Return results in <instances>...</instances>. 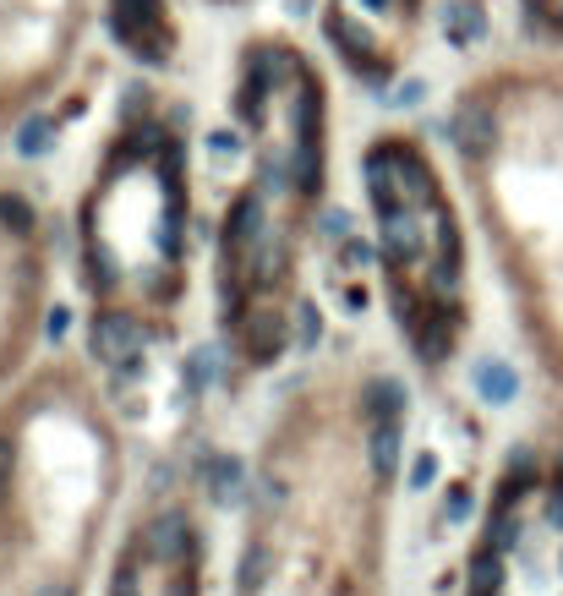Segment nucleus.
<instances>
[{"label": "nucleus", "instance_id": "nucleus-7", "mask_svg": "<svg viewBox=\"0 0 563 596\" xmlns=\"http://www.w3.org/2000/svg\"><path fill=\"white\" fill-rule=\"evenodd\" d=\"M361 411H367V422H400L405 389L394 378H367L361 383Z\"/></svg>", "mask_w": 563, "mask_h": 596}, {"label": "nucleus", "instance_id": "nucleus-3", "mask_svg": "<svg viewBox=\"0 0 563 596\" xmlns=\"http://www.w3.org/2000/svg\"><path fill=\"white\" fill-rule=\"evenodd\" d=\"M110 22L143 61L170 66L175 39H170V22L159 17V0H110Z\"/></svg>", "mask_w": 563, "mask_h": 596}, {"label": "nucleus", "instance_id": "nucleus-9", "mask_svg": "<svg viewBox=\"0 0 563 596\" xmlns=\"http://www.w3.org/2000/svg\"><path fill=\"white\" fill-rule=\"evenodd\" d=\"M0 225H6L11 236H33V230H39V214H33V203L17 186H0Z\"/></svg>", "mask_w": 563, "mask_h": 596}, {"label": "nucleus", "instance_id": "nucleus-17", "mask_svg": "<svg viewBox=\"0 0 563 596\" xmlns=\"http://www.w3.org/2000/svg\"><path fill=\"white\" fill-rule=\"evenodd\" d=\"M0 498H6V454H0Z\"/></svg>", "mask_w": 563, "mask_h": 596}, {"label": "nucleus", "instance_id": "nucleus-16", "mask_svg": "<svg viewBox=\"0 0 563 596\" xmlns=\"http://www.w3.org/2000/svg\"><path fill=\"white\" fill-rule=\"evenodd\" d=\"M410 482H416V487H427V482H432V460H421L416 471H410Z\"/></svg>", "mask_w": 563, "mask_h": 596}, {"label": "nucleus", "instance_id": "nucleus-13", "mask_svg": "<svg viewBox=\"0 0 563 596\" xmlns=\"http://www.w3.org/2000/svg\"><path fill=\"white\" fill-rule=\"evenodd\" d=\"M471 591H476V596H492V591H498V553H492V547H482V553H476V564H471Z\"/></svg>", "mask_w": 563, "mask_h": 596}, {"label": "nucleus", "instance_id": "nucleus-12", "mask_svg": "<svg viewBox=\"0 0 563 596\" xmlns=\"http://www.w3.org/2000/svg\"><path fill=\"white\" fill-rule=\"evenodd\" d=\"M214 378H219V350H208V345H203V350H192V356H186V383H192V389L203 394Z\"/></svg>", "mask_w": 563, "mask_h": 596}, {"label": "nucleus", "instance_id": "nucleus-2", "mask_svg": "<svg viewBox=\"0 0 563 596\" xmlns=\"http://www.w3.org/2000/svg\"><path fill=\"white\" fill-rule=\"evenodd\" d=\"M416 17H421V0H328L323 28H328V44L345 55L350 72L378 83L410 50Z\"/></svg>", "mask_w": 563, "mask_h": 596}, {"label": "nucleus", "instance_id": "nucleus-15", "mask_svg": "<svg viewBox=\"0 0 563 596\" xmlns=\"http://www.w3.org/2000/svg\"><path fill=\"white\" fill-rule=\"evenodd\" d=\"M263 569H268V553H263V547H252V553L241 558V586H246V591H257V580H263Z\"/></svg>", "mask_w": 563, "mask_h": 596}, {"label": "nucleus", "instance_id": "nucleus-8", "mask_svg": "<svg viewBox=\"0 0 563 596\" xmlns=\"http://www.w3.org/2000/svg\"><path fill=\"white\" fill-rule=\"evenodd\" d=\"M241 487H246V471L236 454H214L208 460V498L214 504H241Z\"/></svg>", "mask_w": 563, "mask_h": 596}, {"label": "nucleus", "instance_id": "nucleus-4", "mask_svg": "<svg viewBox=\"0 0 563 596\" xmlns=\"http://www.w3.org/2000/svg\"><path fill=\"white\" fill-rule=\"evenodd\" d=\"M143 542H148V553H154L159 564H181L186 547H192V520H186L181 509H159L154 520H148Z\"/></svg>", "mask_w": 563, "mask_h": 596}, {"label": "nucleus", "instance_id": "nucleus-6", "mask_svg": "<svg viewBox=\"0 0 563 596\" xmlns=\"http://www.w3.org/2000/svg\"><path fill=\"white\" fill-rule=\"evenodd\" d=\"M400 449H405L400 422H367V460H372V471H378L383 482L400 471Z\"/></svg>", "mask_w": 563, "mask_h": 596}, {"label": "nucleus", "instance_id": "nucleus-14", "mask_svg": "<svg viewBox=\"0 0 563 596\" xmlns=\"http://www.w3.org/2000/svg\"><path fill=\"white\" fill-rule=\"evenodd\" d=\"M257 323V334H252V356L257 361H268L279 345H285V329H279V318H252Z\"/></svg>", "mask_w": 563, "mask_h": 596}, {"label": "nucleus", "instance_id": "nucleus-10", "mask_svg": "<svg viewBox=\"0 0 563 596\" xmlns=\"http://www.w3.org/2000/svg\"><path fill=\"white\" fill-rule=\"evenodd\" d=\"M476 389H482L487 405H509L514 394H520V378H514V367H503V361H487V367L476 372Z\"/></svg>", "mask_w": 563, "mask_h": 596}, {"label": "nucleus", "instance_id": "nucleus-11", "mask_svg": "<svg viewBox=\"0 0 563 596\" xmlns=\"http://www.w3.org/2000/svg\"><path fill=\"white\" fill-rule=\"evenodd\" d=\"M514 536H520V520H514L509 504H498V509H492V520H487V547H492V553H509Z\"/></svg>", "mask_w": 563, "mask_h": 596}, {"label": "nucleus", "instance_id": "nucleus-5", "mask_svg": "<svg viewBox=\"0 0 563 596\" xmlns=\"http://www.w3.org/2000/svg\"><path fill=\"white\" fill-rule=\"evenodd\" d=\"M137 323L132 318H99L93 323V356H99V367H126L137 350Z\"/></svg>", "mask_w": 563, "mask_h": 596}, {"label": "nucleus", "instance_id": "nucleus-1", "mask_svg": "<svg viewBox=\"0 0 563 596\" xmlns=\"http://www.w3.org/2000/svg\"><path fill=\"white\" fill-rule=\"evenodd\" d=\"M88 0H0V121L33 110L72 55Z\"/></svg>", "mask_w": 563, "mask_h": 596}]
</instances>
